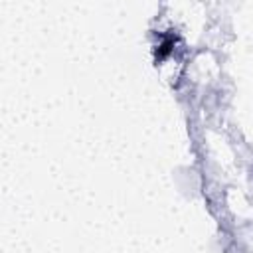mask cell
<instances>
[{
	"label": "cell",
	"instance_id": "cell-1",
	"mask_svg": "<svg viewBox=\"0 0 253 253\" xmlns=\"http://www.w3.org/2000/svg\"><path fill=\"white\" fill-rule=\"evenodd\" d=\"M172 49H174V38L172 36H166L158 43V47H156V59H166L172 53Z\"/></svg>",
	"mask_w": 253,
	"mask_h": 253
}]
</instances>
